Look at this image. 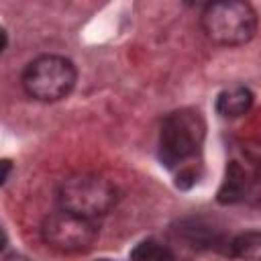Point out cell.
<instances>
[{
	"label": "cell",
	"mask_w": 261,
	"mask_h": 261,
	"mask_svg": "<svg viewBox=\"0 0 261 261\" xmlns=\"http://www.w3.org/2000/svg\"><path fill=\"white\" fill-rule=\"evenodd\" d=\"M257 12L249 2L241 0H222L212 2L204 8L200 24L204 35L222 47L245 45L253 39L257 31Z\"/></svg>",
	"instance_id": "1"
},
{
	"label": "cell",
	"mask_w": 261,
	"mask_h": 261,
	"mask_svg": "<svg viewBox=\"0 0 261 261\" xmlns=\"http://www.w3.org/2000/svg\"><path fill=\"white\" fill-rule=\"evenodd\" d=\"M116 188L110 179L98 173H75L63 179L57 192L61 210L92 218L106 214L116 204Z\"/></svg>",
	"instance_id": "2"
},
{
	"label": "cell",
	"mask_w": 261,
	"mask_h": 261,
	"mask_svg": "<svg viewBox=\"0 0 261 261\" xmlns=\"http://www.w3.org/2000/svg\"><path fill=\"white\" fill-rule=\"evenodd\" d=\"M77 80L71 59L61 55H41L33 59L22 71L24 92L39 102H57L65 98Z\"/></svg>",
	"instance_id": "3"
},
{
	"label": "cell",
	"mask_w": 261,
	"mask_h": 261,
	"mask_svg": "<svg viewBox=\"0 0 261 261\" xmlns=\"http://www.w3.org/2000/svg\"><path fill=\"white\" fill-rule=\"evenodd\" d=\"M206 122L198 110L181 108L165 116L161 124V159L167 165L194 157L204 141Z\"/></svg>",
	"instance_id": "4"
},
{
	"label": "cell",
	"mask_w": 261,
	"mask_h": 261,
	"mask_svg": "<svg viewBox=\"0 0 261 261\" xmlns=\"http://www.w3.org/2000/svg\"><path fill=\"white\" fill-rule=\"evenodd\" d=\"M100 234L96 220L71 214L67 210L55 212L45 218L41 237L47 247L59 253H84L92 249Z\"/></svg>",
	"instance_id": "5"
},
{
	"label": "cell",
	"mask_w": 261,
	"mask_h": 261,
	"mask_svg": "<svg viewBox=\"0 0 261 261\" xmlns=\"http://www.w3.org/2000/svg\"><path fill=\"white\" fill-rule=\"evenodd\" d=\"M249 186H251V175L249 171L237 163V161H230L226 165V171H224V179L218 188V196L216 200L220 204H237L241 200H247L249 196Z\"/></svg>",
	"instance_id": "6"
},
{
	"label": "cell",
	"mask_w": 261,
	"mask_h": 261,
	"mask_svg": "<svg viewBox=\"0 0 261 261\" xmlns=\"http://www.w3.org/2000/svg\"><path fill=\"white\" fill-rule=\"evenodd\" d=\"M253 106V92L245 86H232L218 94L216 112L224 118H237L251 110Z\"/></svg>",
	"instance_id": "7"
},
{
	"label": "cell",
	"mask_w": 261,
	"mask_h": 261,
	"mask_svg": "<svg viewBox=\"0 0 261 261\" xmlns=\"http://www.w3.org/2000/svg\"><path fill=\"white\" fill-rule=\"evenodd\" d=\"M232 257L241 261H261V232L249 230L230 241Z\"/></svg>",
	"instance_id": "8"
},
{
	"label": "cell",
	"mask_w": 261,
	"mask_h": 261,
	"mask_svg": "<svg viewBox=\"0 0 261 261\" xmlns=\"http://www.w3.org/2000/svg\"><path fill=\"white\" fill-rule=\"evenodd\" d=\"M181 232H184V237L194 245V247H220V234L214 230V228H210V226H204L202 222H196V220H192V222H188L184 228H181Z\"/></svg>",
	"instance_id": "9"
},
{
	"label": "cell",
	"mask_w": 261,
	"mask_h": 261,
	"mask_svg": "<svg viewBox=\"0 0 261 261\" xmlns=\"http://www.w3.org/2000/svg\"><path fill=\"white\" fill-rule=\"evenodd\" d=\"M130 261H173V255L165 245L153 239H147L133 249Z\"/></svg>",
	"instance_id": "10"
},
{
	"label": "cell",
	"mask_w": 261,
	"mask_h": 261,
	"mask_svg": "<svg viewBox=\"0 0 261 261\" xmlns=\"http://www.w3.org/2000/svg\"><path fill=\"white\" fill-rule=\"evenodd\" d=\"M247 202L253 204V206H261V163L251 173V186H249Z\"/></svg>",
	"instance_id": "11"
},
{
	"label": "cell",
	"mask_w": 261,
	"mask_h": 261,
	"mask_svg": "<svg viewBox=\"0 0 261 261\" xmlns=\"http://www.w3.org/2000/svg\"><path fill=\"white\" fill-rule=\"evenodd\" d=\"M8 173H10V161H8V159H4V161H2V177H0V181H2V184H6Z\"/></svg>",
	"instance_id": "12"
},
{
	"label": "cell",
	"mask_w": 261,
	"mask_h": 261,
	"mask_svg": "<svg viewBox=\"0 0 261 261\" xmlns=\"http://www.w3.org/2000/svg\"><path fill=\"white\" fill-rule=\"evenodd\" d=\"M100 261H108V259H100Z\"/></svg>",
	"instance_id": "13"
}]
</instances>
